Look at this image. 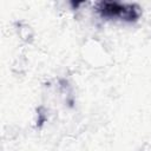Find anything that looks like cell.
Wrapping results in <instances>:
<instances>
[{
  "label": "cell",
  "mask_w": 151,
  "mask_h": 151,
  "mask_svg": "<svg viewBox=\"0 0 151 151\" xmlns=\"http://www.w3.org/2000/svg\"><path fill=\"white\" fill-rule=\"evenodd\" d=\"M139 9L134 4L118 1H100L97 4V11L103 18H118L125 21H136L140 15Z\"/></svg>",
  "instance_id": "cell-1"
}]
</instances>
